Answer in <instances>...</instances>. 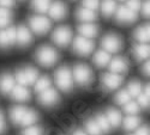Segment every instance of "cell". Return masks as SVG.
<instances>
[{
	"label": "cell",
	"mask_w": 150,
	"mask_h": 135,
	"mask_svg": "<svg viewBox=\"0 0 150 135\" xmlns=\"http://www.w3.org/2000/svg\"><path fill=\"white\" fill-rule=\"evenodd\" d=\"M35 59L41 66L52 67L58 62L59 54L53 47L42 45L40 48H37V50L35 52Z\"/></svg>",
	"instance_id": "6da1fadb"
},
{
	"label": "cell",
	"mask_w": 150,
	"mask_h": 135,
	"mask_svg": "<svg viewBox=\"0 0 150 135\" xmlns=\"http://www.w3.org/2000/svg\"><path fill=\"white\" fill-rule=\"evenodd\" d=\"M55 84L57 86L64 92H69L73 87V78H72V73L67 66H62L59 67L55 71L54 74Z\"/></svg>",
	"instance_id": "7a4b0ae2"
},
{
	"label": "cell",
	"mask_w": 150,
	"mask_h": 135,
	"mask_svg": "<svg viewBox=\"0 0 150 135\" xmlns=\"http://www.w3.org/2000/svg\"><path fill=\"white\" fill-rule=\"evenodd\" d=\"M73 78L81 86H88L94 80V73L89 66L78 64L73 67Z\"/></svg>",
	"instance_id": "3957f363"
},
{
	"label": "cell",
	"mask_w": 150,
	"mask_h": 135,
	"mask_svg": "<svg viewBox=\"0 0 150 135\" xmlns=\"http://www.w3.org/2000/svg\"><path fill=\"white\" fill-rule=\"evenodd\" d=\"M37 78H39V71L31 66L19 68L16 72V80L19 83V85H23V86L35 84Z\"/></svg>",
	"instance_id": "277c9868"
},
{
	"label": "cell",
	"mask_w": 150,
	"mask_h": 135,
	"mask_svg": "<svg viewBox=\"0 0 150 135\" xmlns=\"http://www.w3.org/2000/svg\"><path fill=\"white\" fill-rule=\"evenodd\" d=\"M103 50L107 53H118L122 49V40L115 34H107L101 41Z\"/></svg>",
	"instance_id": "5b68a950"
},
{
	"label": "cell",
	"mask_w": 150,
	"mask_h": 135,
	"mask_svg": "<svg viewBox=\"0 0 150 135\" xmlns=\"http://www.w3.org/2000/svg\"><path fill=\"white\" fill-rule=\"evenodd\" d=\"M73 52L81 55V56H88L89 54L93 53L95 44L91 40L85 38L83 36H77L73 41Z\"/></svg>",
	"instance_id": "8992f818"
},
{
	"label": "cell",
	"mask_w": 150,
	"mask_h": 135,
	"mask_svg": "<svg viewBox=\"0 0 150 135\" xmlns=\"http://www.w3.org/2000/svg\"><path fill=\"white\" fill-rule=\"evenodd\" d=\"M29 25H30V29L36 35H45L49 31L52 24H51V20L43 16H33L29 18Z\"/></svg>",
	"instance_id": "52a82bcc"
},
{
	"label": "cell",
	"mask_w": 150,
	"mask_h": 135,
	"mask_svg": "<svg viewBox=\"0 0 150 135\" xmlns=\"http://www.w3.org/2000/svg\"><path fill=\"white\" fill-rule=\"evenodd\" d=\"M71 38H72V31L69 27H59L52 34L53 42L61 48L67 47L69 43L71 42Z\"/></svg>",
	"instance_id": "ba28073f"
},
{
	"label": "cell",
	"mask_w": 150,
	"mask_h": 135,
	"mask_svg": "<svg viewBox=\"0 0 150 135\" xmlns=\"http://www.w3.org/2000/svg\"><path fill=\"white\" fill-rule=\"evenodd\" d=\"M122 81H124V78L120 74H115V73L110 72L102 77V87L106 91H113L120 86Z\"/></svg>",
	"instance_id": "9c48e42d"
},
{
	"label": "cell",
	"mask_w": 150,
	"mask_h": 135,
	"mask_svg": "<svg viewBox=\"0 0 150 135\" xmlns=\"http://www.w3.org/2000/svg\"><path fill=\"white\" fill-rule=\"evenodd\" d=\"M60 101V96L57 92L55 89L49 87L45 91H42L39 96V103L45 105V106H52L55 105L57 103H59Z\"/></svg>",
	"instance_id": "30bf717a"
},
{
	"label": "cell",
	"mask_w": 150,
	"mask_h": 135,
	"mask_svg": "<svg viewBox=\"0 0 150 135\" xmlns=\"http://www.w3.org/2000/svg\"><path fill=\"white\" fill-rule=\"evenodd\" d=\"M115 20L119 24H131L137 20V13L126 6H120L115 11Z\"/></svg>",
	"instance_id": "8fae6325"
},
{
	"label": "cell",
	"mask_w": 150,
	"mask_h": 135,
	"mask_svg": "<svg viewBox=\"0 0 150 135\" xmlns=\"http://www.w3.org/2000/svg\"><path fill=\"white\" fill-rule=\"evenodd\" d=\"M48 13H49V17L54 20H62L66 15H67V8H66V5L58 0V1H54L53 4H51L48 8Z\"/></svg>",
	"instance_id": "7c38bea8"
},
{
	"label": "cell",
	"mask_w": 150,
	"mask_h": 135,
	"mask_svg": "<svg viewBox=\"0 0 150 135\" xmlns=\"http://www.w3.org/2000/svg\"><path fill=\"white\" fill-rule=\"evenodd\" d=\"M108 65H109L110 72L115 73V74H122V73H126L129 71V62H127V60L122 56L114 57L113 60L109 61Z\"/></svg>",
	"instance_id": "4fadbf2b"
},
{
	"label": "cell",
	"mask_w": 150,
	"mask_h": 135,
	"mask_svg": "<svg viewBox=\"0 0 150 135\" xmlns=\"http://www.w3.org/2000/svg\"><path fill=\"white\" fill-rule=\"evenodd\" d=\"M16 42V28L11 27L0 30V48H7Z\"/></svg>",
	"instance_id": "5bb4252c"
},
{
	"label": "cell",
	"mask_w": 150,
	"mask_h": 135,
	"mask_svg": "<svg viewBox=\"0 0 150 135\" xmlns=\"http://www.w3.org/2000/svg\"><path fill=\"white\" fill-rule=\"evenodd\" d=\"M16 42L22 47H25L33 42V35L27 27L21 25L16 29Z\"/></svg>",
	"instance_id": "9a60e30c"
},
{
	"label": "cell",
	"mask_w": 150,
	"mask_h": 135,
	"mask_svg": "<svg viewBox=\"0 0 150 135\" xmlns=\"http://www.w3.org/2000/svg\"><path fill=\"white\" fill-rule=\"evenodd\" d=\"M10 96L13 101L27 102L30 99V91L25 86H23V85H17V86H13V89L11 90Z\"/></svg>",
	"instance_id": "2e32d148"
},
{
	"label": "cell",
	"mask_w": 150,
	"mask_h": 135,
	"mask_svg": "<svg viewBox=\"0 0 150 135\" xmlns=\"http://www.w3.org/2000/svg\"><path fill=\"white\" fill-rule=\"evenodd\" d=\"M15 86V78L11 73H1L0 74V92L4 94H8Z\"/></svg>",
	"instance_id": "e0dca14e"
},
{
	"label": "cell",
	"mask_w": 150,
	"mask_h": 135,
	"mask_svg": "<svg viewBox=\"0 0 150 135\" xmlns=\"http://www.w3.org/2000/svg\"><path fill=\"white\" fill-rule=\"evenodd\" d=\"M78 32L81 34V36H83V37L90 40V38H94L97 36L98 28H97V25H95L93 23H84L78 27Z\"/></svg>",
	"instance_id": "ac0fdd59"
},
{
	"label": "cell",
	"mask_w": 150,
	"mask_h": 135,
	"mask_svg": "<svg viewBox=\"0 0 150 135\" xmlns=\"http://www.w3.org/2000/svg\"><path fill=\"white\" fill-rule=\"evenodd\" d=\"M133 37L137 42H139V43H148L149 38H150L149 24H143V25L137 28L133 32Z\"/></svg>",
	"instance_id": "d6986e66"
},
{
	"label": "cell",
	"mask_w": 150,
	"mask_h": 135,
	"mask_svg": "<svg viewBox=\"0 0 150 135\" xmlns=\"http://www.w3.org/2000/svg\"><path fill=\"white\" fill-rule=\"evenodd\" d=\"M76 18L79 22H84V23H91L96 19V13L95 11H91L89 8L85 7H79L76 11Z\"/></svg>",
	"instance_id": "ffe728a7"
},
{
	"label": "cell",
	"mask_w": 150,
	"mask_h": 135,
	"mask_svg": "<svg viewBox=\"0 0 150 135\" xmlns=\"http://www.w3.org/2000/svg\"><path fill=\"white\" fill-rule=\"evenodd\" d=\"M109 61H110V55H109V53H107L105 50H97L93 57V62L95 64V66H97L100 68L106 67L109 64Z\"/></svg>",
	"instance_id": "44dd1931"
},
{
	"label": "cell",
	"mask_w": 150,
	"mask_h": 135,
	"mask_svg": "<svg viewBox=\"0 0 150 135\" xmlns=\"http://www.w3.org/2000/svg\"><path fill=\"white\" fill-rule=\"evenodd\" d=\"M149 45L148 43H139L133 47V56L137 61H142L149 57Z\"/></svg>",
	"instance_id": "7402d4cb"
},
{
	"label": "cell",
	"mask_w": 150,
	"mask_h": 135,
	"mask_svg": "<svg viewBox=\"0 0 150 135\" xmlns=\"http://www.w3.org/2000/svg\"><path fill=\"white\" fill-rule=\"evenodd\" d=\"M105 115H106V117H107V120L109 122L110 127L117 128V127L120 126V123H121V114H120V111H118L117 109H113V108L108 109Z\"/></svg>",
	"instance_id": "603a6c76"
},
{
	"label": "cell",
	"mask_w": 150,
	"mask_h": 135,
	"mask_svg": "<svg viewBox=\"0 0 150 135\" xmlns=\"http://www.w3.org/2000/svg\"><path fill=\"white\" fill-rule=\"evenodd\" d=\"M25 111H27V108L25 106H22V105L13 106V108L10 110V118H11V121L13 122L15 125H18L19 126V123H21V121H22L24 114H25Z\"/></svg>",
	"instance_id": "cb8c5ba5"
},
{
	"label": "cell",
	"mask_w": 150,
	"mask_h": 135,
	"mask_svg": "<svg viewBox=\"0 0 150 135\" xmlns=\"http://www.w3.org/2000/svg\"><path fill=\"white\" fill-rule=\"evenodd\" d=\"M37 120H39V115H37V113L35 111V110L27 109V111H25V114H24L19 126H22V127H30L34 123H36Z\"/></svg>",
	"instance_id": "d4e9b609"
},
{
	"label": "cell",
	"mask_w": 150,
	"mask_h": 135,
	"mask_svg": "<svg viewBox=\"0 0 150 135\" xmlns=\"http://www.w3.org/2000/svg\"><path fill=\"white\" fill-rule=\"evenodd\" d=\"M141 118L136 115H130L127 117H125V120L122 121V125H124V129L126 130H134L141 126Z\"/></svg>",
	"instance_id": "484cf974"
},
{
	"label": "cell",
	"mask_w": 150,
	"mask_h": 135,
	"mask_svg": "<svg viewBox=\"0 0 150 135\" xmlns=\"http://www.w3.org/2000/svg\"><path fill=\"white\" fill-rule=\"evenodd\" d=\"M101 10H102V15L105 17L113 16L117 11V1L115 0H102Z\"/></svg>",
	"instance_id": "4316f807"
},
{
	"label": "cell",
	"mask_w": 150,
	"mask_h": 135,
	"mask_svg": "<svg viewBox=\"0 0 150 135\" xmlns=\"http://www.w3.org/2000/svg\"><path fill=\"white\" fill-rule=\"evenodd\" d=\"M51 6V0H31V8L39 13H46Z\"/></svg>",
	"instance_id": "83f0119b"
},
{
	"label": "cell",
	"mask_w": 150,
	"mask_h": 135,
	"mask_svg": "<svg viewBox=\"0 0 150 135\" xmlns=\"http://www.w3.org/2000/svg\"><path fill=\"white\" fill-rule=\"evenodd\" d=\"M51 84H52V80L47 76H45L42 78H37V80L35 81V91L37 93H41L42 91L51 87Z\"/></svg>",
	"instance_id": "f1b7e54d"
},
{
	"label": "cell",
	"mask_w": 150,
	"mask_h": 135,
	"mask_svg": "<svg viewBox=\"0 0 150 135\" xmlns=\"http://www.w3.org/2000/svg\"><path fill=\"white\" fill-rule=\"evenodd\" d=\"M126 91L129 92V94L131 97H137L142 92V84L138 80H132V81L129 83Z\"/></svg>",
	"instance_id": "f546056e"
},
{
	"label": "cell",
	"mask_w": 150,
	"mask_h": 135,
	"mask_svg": "<svg viewBox=\"0 0 150 135\" xmlns=\"http://www.w3.org/2000/svg\"><path fill=\"white\" fill-rule=\"evenodd\" d=\"M95 121L97 122V125H98L100 129H101V132H109L110 130L112 127H110V125H109V122H108V120H107L105 114H101V113L97 114Z\"/></svg>",
	"instance_id": "4dcf8cb0"
},
{
	"label": "cell",
	"mask_w": 150,
	"mask_h": 135,
	"mask_svg": "<svg viewBox=\"0 0 150 135\" xmlns=\"http://www.w3.org/2000/svg\"><path fill=\"white\" fill-rule=\"evenodd\" d=\"M85 129L90 135H100V133H101V129H100L97 122L91 118L85 121Z\"/></svg>",
	"instance_id": "1f68e13d"
},
{
	"label": "cell",
	"mask_w": 150,
	"mask_h": 135,
	"mask_svg": "<svg viewBox=\"0 0 150 135\" xmlns=\"http://www.w3.org/2000/svg\"><path fill=\"white\" fill-rule=\"evenodd\" d=\"M11 20V11L5 7H0V28H5L8 25Z\"/></svg>",
	"instance_id": "d6a6232c"
},
{
	"label": "cell",
	"mask_w": 150,
	"mask_h": 135,
	"mask_svg": "<svg viewBox=\"0 0 150 135\" xmlns=\"http://www.w3.org/2000/svg\"><path fill=\"white\" fill-rule=\"evenodd\" d=\"M114 101H115L117 104L124 105V104H126L127 102L131 101V96L129 94V92H127L126 90H121V91H119V92L115 94Z\"/></svg>",
	"instance_id": "836d02e7"
},
{
	"label": "cell",
	"mask_w": 150,
	"mask_h": 135,
	"mask_svg": "<svg viewBox=\"0 0 150 135\" xmlns=\"http://www.w3.org/2000/svg\"><path fill=\"white\" fill-rule=\"evenodd\" d=\"M122 106H124V111L126 114H129V115H137L141 110V108H139L138 104H137V102H131V101L127 102L126 104H124Z\"/></svg>",
	"instance_id": "e575fe53"
},
{
	"label": "cell",
	"mask_w": 150,
	"mask_h": 135,
	"mask_svg": "<svg viewBox=\"0 0 150 135\" xmlns=\"http://www.w3.org/2000/svg\"><path fill=\"white\" fill-rule=\"evenodd\" d=\"M22 135H43V129L40 126H30L23 130Z\"/></svg>",
	"instance_id": "d590c367"
},
{
	"label": "cell",
	"mask_w": 150,
	"mask_h": 135,
	"mask_svg": "<svg viewBox=\"0 0 150 135\" xmlns=\"http://www.w3.org/2000/svg\"><path fill=\"white\" fill-rule=\"evenodd\" d=\"M137 104L139 105V108H148L149 106V97L141 92L137 96Z\"/></svg>",
	"instance_id": "8d00e7d4"
},
{
	"label": "cell",
	"mask_w": 150,
	"mask_h": 135,
	"mask_svg": "<svg viewBox=\"0 0 150 135\" xmlns=\"http://www.w3.org/2000/svg\"><path fill=\"white\" fill-rule=\"evenodd\" d=\"M82 4H83V7L89 8V10H91V11H95V10H97V7H98L100 0H83Z\"/></svg>",
	"instance_id": "74e56055"
},
{
	"label": "cell",
	"mask_w": 150,
	"mask_h": 135,
	"mask_svg": "<svg viewBox=\"0 0 150 135\" xmlns=\"http://www.w3.org/2000/svg\"><path fill=\"white\" fill-rule=\"evenodd\" d=\"M126 7L137 13V11H139L141 8V0H127Z\"/></svg>",
	"instance_id": "f35d334b"
},
{
	"label": "cell",
	"mask_w": 150,
	"mask_h": 135,
	"mask_svg": "<svg viewBox=\"0 0 150 135\" xmlns=\"http://www.w3.org/2000/svg\"><path fill=\"white\" fill-rule=\"evenodd\" d=\"M134 135H149V128L146 126L138 127L136 129V134Z\"/></svg>",
	"instance_id": "ab89813d"
},
{
	"label": "cell",
	"mask_w": 150,
	"mask_h": 135,
	"mask_svg": "<svg viewBox=\"0 0 150 135\" xmlns=\"http://www.w3.org/2000/svg\"><path fill=\"white\" fill-rule=\"evenodd\" d=\"M15 5V0H0V7L8 8Z\"/></svg>",
	"instance_id": "60d3db41"
},
{
	"label": "cell",
	"mask_w": 150,
	"mask_h": 135,
	"mask_svg": "<svg viewBox=\"0 0 150 135\" xmlns=\"http://www.w3.org/2000/svg\"><path fill=\"white\" fill-rule=\"evenodd\" d=\"M141 7H142V15L148 18L149 17V7H150L149 1H145L143 5H141Z\"/></svg>",
	"instance_id": "b9f144b4"
},
{
	"label": "cell",
	"mask_w": 150,
	"mask_h": 135,
	"mask_svg": "<svg viewBox=\"0 0 150 135\" xmlns=\"http://www.w3.org/2000/svg\"><path fill=\"white\" fill-rule=\"evenodd\" d=\"M6 129V123H5V118H4V115L3 113L0 111V135H1Z\"/></svg>",
	"instance_id": "7bdbcfd3"
},
{
	"label": "cell",
	"mask_w": 150,
	"mask_h": 135,
	"mask_svg": "<svg viewBox=\"0 0 150 135\" xmlns=\"http://www.w3.org/2000/svg\"><path fill=\"white\" fill-rule=\"evenodd\" d=\"M142 73L144 76H149V61H145V62L143 64V66H142Z\"/></svg>",
	"instance_id": "ee69618b"
},
{
	"label": "cell",
	"mask_w": 150,
	"mask_h": 135,
	"mask_svg": "<svg viewBox=\"0 0 150 135\" xmlns=\"http://www.w3.org/2000/svg\"><path fill=\"white\" fill-rule=\"evenodd\" d=\"M72 135H86V134L83 130H81V129H74L73 133H72Z\"/></svg>",
	"instance_id": "f6af8a7d"
},
{
	"label": "cell",
	"mask_w": 150,
	"mask_h": 135,
	"mask_svg": "<svg viewBox=\"0 0 150 135\" xmlns=\"http://www.w3.org/2000/svg\"><path fill=\"white\" fill-rule=\"evenodd\" d=\"M120 1H125V0H120Z\"/></svg>",
	"instance_id": "bcb514c9"
},
{
	"label": "cell",
	"mask_w": 150,
	"mask_h": 135,
	"mask_svg": "<svg viewBox=\"0 0 150 135\" xmlns=\"http://www.w3.org/2000/svg\"><path fill=\"white\" fill-rule=\"evenodd\" d=\"M131 135H134V134H131Z\"/></svg>",
	"instance_id": "7dc6e473"
}]
</instances>
